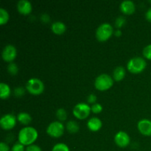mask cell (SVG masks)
<instances>
[{"instance_id": "6da1fadb", "label": "cell", "mask_w": 151, "mask_h": 151, "mask_svg": "<svg viewBox=\"0 0 151 151\" xmlns=\"http://www.w3.org/2000/svg\"><path fill=\"white\" fill-rule=\"evenodd\" d=\"M38 132L32 127H25L22 128L19 133V142L23 145H30L36 140Z\"/></svg>"}, {"instance_id": "7a4b0ae2", "label": "cell", "mask_w": 151, "mask_h": 151, "mask_svg": "<svg viewBox=\"0 0 151 151\" xmlns=\"http://www.w3.org/2000/svg\"><path fill=\"white\" fill-rule=\"evenodd\" d=\"M113 79L107 74H101L97 77L94 81V86L100 91H105L113 86Z\"/></svg>"}, {"instance_id": "3957f363", "label": "cell", "mask_w": 151, "mask_h": 151, "mask_svg": "<svg viewBox=\"0 0 151 151\" xmlns=\"http://www.w3.org/2000/svg\"><path fill=\"white\" fill-rule=\"evenodd\" d=\"M146 61L141 57H134L130 59L128 62L127 67L132 73H139L142 72L146 67Z\"/></svg>"}, {"instance_id": "277c9868", "label": "cell", "mask_w": 151, "mask_h": 151, "mask_svg": "<svg viewBox=\"0 0 151 151\" xmlns=\"http://www.w3.org/2000/svg\"><path fill=\"white\" fill-rule=\"evenodd\" d=\"M113 33V27L109 23H103L96 30V37L100 41H105L109 39Z\"/></svg>"}, {"instance_id": "5b68a950", "label": "cell", "mask_w": 151, "mask_h": 151, "mask_svg": "<svg viewBox=\"0 0 151 151\" xmlns=\"http://www.w3.org/2000/svg\"><path fill=\"white\" fill-rule=\"evenodd\" d=\"M26 88L30 94L38 95L41 94L44 89V86L42 81L38 78H31L27 82Z\"/></svg>"}, {"instance_id": "8992f818", "label": "cell", "mask_w": 151, "mask_h": 151, "mask_svg": "<svg viewBox=\"0 0 151 151\" xmlns=\"http://www.w3.org/2000/svg\"><path fill=\"white\" fill-rule=\"evenodd\" d=\"M64 132V125L59 121H55L49 124L47 128V133L52 137H60Z\"/></svg>"}, {"instance_id": "52a82bcc", "label": "cell", "mask_w": 151, "mask_h": 151, "mask_svg": "<svg viewBox=\"0 0 151 151\" xmlns=\"http://www.w3.org/2000/svg\"><path fill=\"white\" fill-rule=\"evenodd\" d=\"M90 111H91V108L88 106V104L84 103H79L74 107L73 114L78 119H83L88 116Z\"/></svg>"}, {"instance_id": "ba28073f", "label": "cell", "mask_w": 151, "mask_h": 151, "mask_svg": "<svg viewBox=\"0 0 151 151\" xmlns=\"http://www.w3.org/2000/svg\"><path fill=\"white\" fill-rule=\"evenodd\" d=\"M16 118L11 114H7L1 116L0 119V125L4 130L12 129L16 125Z\"/></svg>"}, {"instance_id": "9c48e42d", "label": "cell", "mask_w": 151, "mask_h": 151, "mask_svg": "<svg viewBox=\"0 0 151 151\" xmlns=\"http://www.w3.org/2000/svg\"><path fill=\"white\" fill-rule=\"evenodd\" d=\"M17 55L16 47L12 44H8L5 46L2 50L1 56L4 60L7 62H12L15 59Z\"/></svg>"}, {"instance_id": "30bf717a", "label": "cell", "mask_w": 151, "mask_h": 151, "mask_svg": "<svg viewBox=\"0 0 151 151\" xmlns=\"http://www.w3.org/2000/svg\"><path fill=\"white\" fill-rule=\"evenodd\" d=\"M114 141L119 147H125L129 145L130 137L128 135V134H126L124 131H119L115 135Z\"/></svg>"}, {"instance_id": "8fae6325", "label": "cell", "mask_w": 151, "mask_h": 151, "mask_svg": "<svg viewBox=\"0 0 151 151\" xmlns=\"http://www.w3.org/2000/svg\"><path fill=\"white\" fill-rule=\"evenodd\" d=\"M137 127L142 134L145 136H151V121L143 119L139 121Z\"/></svg>"}, {"instance_id": "7c38bea8", "label": "cell", "mask_w": 151, "mask_h": 151, "mask_svg": "<svg viewBox=\"0 0 151 151\" xmlns=\"http://www.w3.org/2000/svg\"><path fill=\"white\" fill-rule=\"evenodd\" d=\"M17 10L22 14H29L32 10V4L28 0H20L17 3Z\"/></svg>"}, {"instance_id": "4fadbf2b", "label": "cell", "mask_w": 151, "mask_h": 151, "mask_svg": "<svg viewBox=\"0 0 151 151\" xmlns=\"http://www.w3.org/2000/svg\"><path fill=\"white\" fill-rule=\"evenodd\" d=\"M135 4L131 0H125L121 2L120 10L125 14H132L135 11Z\"/></svg>"}, {"instance_id": "5bb4252c", "label": "cell", "mask_w": 151, "mask_h": 151, "mask_svg": "<svg viewBox=\"0 0 151 151\" xmlns=\"http://www.w3.org/2000/svg\"><path fill=\"white\" fill-rule=\"evenodd\" d=\"M87 127L91 131H97L101 128L102 121L97 117H91L87 122Z\"/></svg>"}, {"instance_id": "9a60e30c", "label": "cell", "mask_w": 151, "mask_h": 151, "mask_svg": "<svg viewBox=\"0 0 151 151\" xmlns=\"http://www.w3.org/2000/svg\"><path fill=\"white\" fill-rule=\"evenodd\" d=\"M66 25L63 22H60V21H57L52 24L51 25V29L54 33L58 34V35H60L63 34V32L66 31Z\"/></svg>"}, {"instance_id": "2e32d148", "label": "cell", "mask_w": 151, "mask_h": 151, "mask_svg": "<svg viewBox=\"0 0 151 151\" xmlns=\"http://www.w3.org/2000/svg\"><path fill=\"white\" fill-rule=\"evenodd\" d=\"M125 70L124 67L122 66H117L114 69L113 72V78H114L115 81H119L122 80L125 77Z\"/></svg>"}, {"instance_id": "e0dca14e", "label": "cell", "mask_w": 151, "mask_h": 151, "mask_svg": "<svg viewBox=\"0 0 151 151\" xmlns=\"http://www.w3.org/2000/svg\"><path fill=\"white\" fill-rule=\"evenodd\" d=\"M10 88L7 84L4 83H0V97L2 99H6L10 96Z\"/></svg>"}, {"instance_id": "ac0fdd59", "label": "cell", "mask_w": 151, "mask_h": 151, "mask_svg": "<svg viewBox=\"0 0 151 151\" xmlns=\"http://www.w3.org/2000/svg\"><path fill=\"white\" fill-rule=\"evenodd\" d=\"M17 119L23 125H28L32 120L31 116L26 112H21L18 114Z\"/></svg>"}, {"instance_id": "d6986e66", "label": "cell", "mask_w": 151, "mask_h": 151, "mask_svg": "<svg viewBox=\"0 0 151 151\" xmlns=\"http://www.w3.org/2000/svg\"><path fill=\"white\" fill-rule=\"evenodd\" d=\"M66 129L69 133H76L79 131V125L74 120H70L66 123Z\"/></svg>"}, {"instance_id": "ffe728a7", "label": "cell", "mask_w": 151, "mask_h": 151, "mask_svg": "<svg viewBox=\"0 0 151 151\" xmlns=\"http://www.w3.org/2000/svg\"><path fill=\"white\" fill-rule=\"evenodd\" d=\"M9 19V14L5 9L0 8V24H4Z\"/></svg>"}, {"instance_id": "44dd1931", "label": "cell", "mask_w": 151, "mask_h": 151, "mask_svg": "<svg viewBox=\"0 0 151 151\" xmlns=\"http://www.w3.org/2000/svg\"><path fill=\"white\" fill-rule=\"evenodd\" d=\"M56 116L60 121L66 120V117H67V113H66L65 109H58L56 111Z\"/></svg>"}, {"instance_id": "7402d4cb", "label": "cell", "mask_w": 151, "mask_h": 151, "mask_svg": "<svg viewBox=\"0 0 151 151\" xmlns=\"http://www.w3.org/2000/svg\"><path fill=\"white\" fill-rule=\"evenodd\" d=\"M52 151H69V149L64 143H58L52 147Z\"/></svg>"}, {"instance_id": "603a6c76", "label": "cell", "mask_w": 151, "mask_h": 151, "mask_svg": "<svg viewBox=\"0 0 151 151\" xmlns=\"http://www.w3.org/2000/svg\"><path fill=\"white\" fill-rule=\"evenodd\" d=\"M7 71L10 75H16L19 71V68H18L17 65L15 63H10V64L7 66Z\"/></svg>"}, {"instance_id": "cb8c5ba5", "label": "cell", "mask_w": 151, "mask_h": 151, "mask_svg": "<svg viewBox=\"0 0 151 151\" xmlns=\"http://www.w3.org/2000/svg\"><path fill=\"white\" fill-rule=\"evenodd\" d=\"M125 22H126V21H125V17H123V16H118L116 19V20H115V26L117 28L122 27L123 25H125Z\"/></svg>"}, {"instance_id": "d4e9b609", "label": "cell", "mask_w": 151, "mask_h": 151, "mask_svg": "<svg viewBox=\"0 0 151 151\" xmlns=\"http://www.w3.org/2000/svg\"><path fill=\"white\" fill-rule=\"evenodd\" d=\"M143 55L147 59L151 60V44L146 46L143 50Z\"/></svg>"}, {"instance_id": "484cf974", "label": "cell", "mask_w": 151, "mask_h": 151, "mask_svg": "<svg viewBox=\"0 0 151 151\" xmlns=\"http://www.w3.org/2000/svg\"><path fill=\"white\" fill-rule=\"evenodd\" d=\"M102 110H103V106H102V105L100 104V103H94V104H93L91 107V111L94 112V113L95 114L100 113V112L102 111Z\"/></svg>"}, {"instance_id": "4316f807", "label": "cell", "mask_w": 151, "mask_h": 151, "mask_svg": "<svg viewBox=\"0 0 151 151\" xmlns=\"http://www.w3.org/2000/svg\"><path fill=\"white\" fill-rule=\"evenodd\" d=\"M11 151H24V147L22 143L19 142H16L13 145Z\"/></svg>"}, {"instance_id": "83f0119b", "label": "cell", "mask_w": 151, "mask_h": 151, "mask_svg": "<svg viewBox=\"0 0 151 151\" xmlns=\"http://www.w3.org/2000/svg\"><path fill=\"white\" fill-rule=\"evenodd\" d=\"M26 151H41V149L36 145H30L27 147Z\"/></svg>"}, {"instance_id": "f1b7e54d", "label": "cell", "mask_w": 151, "mask_h": 151, "mask_svg": "<svg viewBox=\"0 0 151 151\" xmlns=\"http://www.w3.org/2000/svg\"><path fill=\"white\" fill-rule=\"evenodd\" d=\"M14 94L16 96L20 97V96L23 95L24 94V89L22 87H17L14 89Z\"/></svg>"}, {"instance_id": "f546056e", "label": "cell", "mask_w": 151, "mask_h": 151, "mask_svg": "<svg viewBox=\"0 0 151 151\" xmlns=\"http://www.w3.org/2000/svg\"><path fill=\"white\" fill-rule=\"evenodd\" d=\"M96 100H97V97H96L94 94H90L87 97V101L89 103H95Z\"/></svg>"}, {"instance_id": "4dcf8cb0", "label": "cell", "mask_w": 151, "mask_h": 151, "mask_svg": "<svg viewBox=\"0 0 151 151\" xmlns=\"http://www.w3.org/2000/svg\"><path fill=\"white\" fill-rule=\"evenodd\" d=\"M10 149H9L8 145H7L6 143L4 142H1L0 143V151H9Z\"/></svg>"}, {"instance_id": "1f68e13d", "label": "cell", "mask_w": 151, "mask_h": 151, "mask_svg": "<svg viewBox=\"0 0 151 151\" xmlns=\"http://www.w3.org/2000/svg\"><path fill=\"white\" fill-rule=\"evenodd\" d=\"M41 19L43 21V22H49V21H50V16H49V15L44 13V14L41 15Z\"/></svg>"}, {"instance_id": "d6a6232c", "label": "cell", "mask_w": 151, "mask_h": 151, "mask_svg": "<svg viewBox=\"0 0 151 151\" xmlns=\"http://www.w3.org/2000/svg\"><path fill=\"white\" fill-rule=\"evenodd\" d=\"M145 17L147 19V20H148L149 22H151V7L147 10L145 13Z\"/></svg>"}, {"instance_id": "836d02e7", "label": "cell", "mask_w": 151, "mask_h": 151, "mask_svg": "<svg viewBox=\"0 0 151 151\" xmlns=\"http://www.w3.org/2000/svg\"><path fill=\"white\" fill-rule=\"evenodd\" d=\"M114 35L117 37L120 36V35H122V31H121L120 29H116V30L114 32Z\"/></svg>"}, {"instance_id": "e575fe53", "label": "cell", "mask_w": 151, "mask_h": 151, "mask_svg": "<svg viewBox=\"0 0 151 151\" xmlns=\"http://www.w3.org/2000/svg\"><path fill=\"white\" fill-rule=\"evenodd\" d=\"M150 3H151V0H150Z\"/></svg>"}]
</instances>
